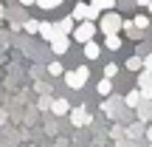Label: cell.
<instances>
[{
    "label": "cell",
    "instance_id": "1",
    "mask_svg": "<svg viewBox=\"0 0 152 147\" xmlns=\"http://www.w3.org/2000/svg\"><path fill=\"white\" fill-rule=\"evenodd\" d=\"M121 20H124V17L115 14L113 9H110L107 14H102V20H99V28H102V34H118V31H121Z\"/></svg>",
    "mask_w": 152,
    "mask_h": 147
},
{
    "label": "cell",
    "instance_id": "2",
    "mask_svg": "<svg viewBox=\"0 0 152 147\" xmlns=\"http://www.w3.org/2000/svg\"><path fill=\"white\" fill-rule=\"evenodd\" d=\"M71 17H73V20H79V23H82V20H90V23H96V20H99V11L93 9V6L87 3V0H79V3L73 6Z\"/></svg>",
    "mask_w": 152,
    "mask_h": 147
},
{
    "label": "cell",
    "instance_id": "3",
    "mask_svg": "<svg viewBox=\"0 0 152 147\" xmlns=\"http://www.w3.org/2000/svg\"><path fill=\"white\" fill-rule=\"evenodd\" d=\"M87 76H90V71H87V65H79V68H73V71H68L65 74V82H68V88H85V82H87Z\"/></svg>",
    "mask_w": 152,
    "mask_h": 147
},
{
    "label": "cell",
    "instance_id": "4",
    "mask_svg": "<svg viewBox=\"0 0 152 147\" xmlns=\"http://www.w3.org/2000/svg\"><path fill=\"white\" fill-rule=\"evenodd\" d=\"M93 34H96V23H90V20H82L79 26H73L71 37L76 40V43H87V40H93Z\"/></svg>",
    "mask_w": 152,
    "mask_h": 147
},
{
    "label": "cell",
    "instance_id": "5",
    "mask_svg": "<svg viewBox=\"0 0 152 147\" xmlns=\"http://www.w3.org/2000/svg\"><path fill=\"white\" fill-rule=\"evenodd\" d=\"M68 113H71V125H76V127L90 125V113H87V108H73V110H68Z\"/></svg>",
    "mask_w": 152,
    "mask_h": 147
},
{
    "label": "cell",
    "instance_id": "6",
    "mask_svg": "<svg viewBox=\"0 0 152 147\" xmlns=\"http://www.w3.org/2000/svg\"><path fill=\"white\" fill-rule=\"evenodd\" d=\"M68 45H71V37H65V34H56V37L51 40V51H54V54H65Z\"/></svg>",
    "mask_w": 152,
    "mask_h": 147
},
{
    "label": "cell",
    "instance_id": "7",
    "mask_svg": "<svg viewBox=\"0 0 152 147\" xmlns=\"http://www.w3.org/2000/svg\"><path fill=\"white\" fill-rule=\"evenodd\" d=\"M73 26H76V20H73V17H65V20H59V23H54V28H56V34H65V37H71V31H73Z\"/></svg>",
    "mask_w": 152,
    "mask_h": 147
},
{
    "label": "cell",
    "instance_id": "8",
    "mask_svg": "<svg viewBox=\"0 0 152 147\" xmlns=\"http://www.w3.org/2000/svg\"><path fill=\"white\" fill-rule=\"evenodd\" d=\"M37 34H39L42 40H48V43H51V40L56 37V28H54V23H39V26H37Z\"/></svg>",
    "mask_w": 152,
    "mask_h": 147
},
{
    "label": "cell",
    "instance_id": "9",
    "mask_svg": "<svg viewBox=\"0 0 152 147\" xmlns=\"http://www.w3.org/2000/svg\"><path fill=\"white\" fill-rule=\"evenodd\" d=\"M48 108H51V110H54V113H56V116H65V113H68V110H71V105H68V99H59V96H56V99H54V102H51V105H48Z\"/></svg>",
    "mask_w": 152,
    "mask_h": 147
},
{
    "label": "cell",
    "instance_id": "10",
    "mask_svg": "<svg viewBox=\"0 0 152 147\" xmlns=\"http://www.w3.org/2000/svg\"><path fill=\"white\" fill-rule=\"evenodd\" d=\"M135 108H138V119H141V122H147L152 116V102H149V99H141Z\"/></svg>",
    "mask_w": 152,
    "mask_h": 147
},
{
    "label": "cell",
    "instance_id": "11",
    "mask_svg": "<svg viewBox=\"0 0 152 147\" xmlns=\"http://www.w3.org/2000/svg\"><path fill=\"white\" fill-rule=\"evenodd\" d=\"M138 91H152V74L141 68V76H138Z\"/></svg>",
    "mask_w": 152,
    "mask_h": 147
},
{
    "label": "cell",
    "instance_id": "12",
    "mask_svg": "<svg viewBox=\"0 0 152 147\" xmlns=\"http://www.w3.org/2000/svg\"><path fill=\"white\" fill-rule=\"evenodd\" d=\"M82 45H85V57H87V60H96V57L102 54V48H99L93 40H87V43H82Z\"/></svg>",
    "mask_w": 152,
    "mask_h": 147
},
{
    "label": "cell",
    "instance_id": "13",
    "mask_svg": "<svg viewBox=\"0 0 152 147\" xmlns=\"http://www.w3.org/2000/svg\"><path fill=\"white\" fill-rule=\"evenodd\" d=\"M87 3H90L93 9L99 11V14H102V9H107V11H110V9H115V0H87Z\"/></svg>",
    "mask_w": 152,
    "mask_h": 147
},
{
    "label": "cell",
    "instance_id": "14",
    "mask_svg": "<svg viewBox=\"0 0 152 147\" xmlns=\"http://www.w3.org/2000/svg\"><path fill=\"white\" fill-rule=\"evenodd\" d=\"M104 45H107L110 51H118L121 48V37L118 34H104Z\"/></svg>",
    "mask_w": 152,
    "mask_h": 147
},
{
    "label": "cell",
    "instance_id": "15",
    "mask_svg": "<svg viewBox=\"0 0 152 147\" xmlns=\"http://www.w3.org/2000/svg\"><path fill=\"white\" fill-rule=\"evenodd\" d=\"M121 31H127L132 40H141V31H138V28L132 26V20H121Z\"/></svg>",
    "mask_w": 152,
    "mask_h": 147
},
{
    "label": "cell",
    "instance_id": "16",
    "mask_svg": "<svg viewBox=\"0 0 152 147\" xmlns=\"http://www.w3.org/2000/svg\"><path fill=\"white\" fill-rule=\"evenodd\" d=\"M138 102H141V91H138V88H135V91H130V93L124 96V105H127V108H135Z\"/></svg>",
    "mask_w": 152,
    "mask_h": 147
},
{
    "label": "cell",
    "instance_id": "17",
    "mask_svg": "<svg viewBox=\"0 0 152 147\" xmlns=\"http://www.w3.org/2000/svg\"><path fill=\"white\" fill-rule=\"evenodd\" d=\"M99 93H102V96H110V93H113V79H107V76H104L102 82H99V88H96Z\"/></svg>",
    "mask_w": 152,
    "mask_h": 147
},
{
    "label": "cell",
    "instance_id": "18",
    "mask_svg": "<svg viewBox=\"0 0 152 147\" xmlns=\"http://www.w3.org/2000/svg\"><path fill=\"white\" fill-rule=\"evenodd\" d=\"M132 26H135L138 31H144V28H149V17L147 14H138L135 20H132Z\"/></svg>",
    "mask_w": 152,
    "mask_h": 147
},
{
    "label": "cell",
    "instance_id": "19",
    "mask_svg": "<svg viewBox=\"0 0 152 147\" xmlns=\"http://www.w3.org/2000/svg\"><path fill=\"white\" fill-rule=\"evenodd\" d=\"M127 68H130V71H141V68H144V62H141V57H130V60H127Z\"/></svg>",
    "mask_w": 152,
    "mask_h": 147
},
{
    "label": "cell",
    "instance_id": "20",
    "mask_svg": "<svg viewBox=\"0 0 152 147\" xmlns=\"http://www.w3.org/2000/svg\"><path fill=\"white\" fill-rule=\"evenodd\" d=\"M48 74H51V76H62V74H65L62 62H51V65H48Z\"/></svg>",
    "mask_w": 152,
    "mask_h": 147
},
{
    "label": "cell",
    "instance_id": "21",
    "mask_svg": "<svg viewBox=\"0 0 152 147\" xmlns=\"http://www.w3.org/2000/svg\"><path fill=\"white\" fill-rule=\"evenodd\" d=\"M115 74H118V65H115V62H110V65L104 68V76H107V79H113Z\"/></svg>",
    "mask_w": 152,
    "mask_h": 147
},
{
    "label": "cell",
    "instance_id": "22",
    "mask_svg": "<svg viewBox=\"0 0 152 147\" xmlns=\"http://www.w3.org/2000/svg\"><path fill=\"white\" fill-rule=\"evenodd\" d=\"M141 62H144V71H149V74H152V54H144V57H141Z\"/></svg>",
    "mask_w": 152,
    "mask_h": 147
},
{
    "label": "cell",
    "instance_id": "23",
    "mask_svg": "<svg viewBox=\"0 0 152 147\" xmlns=\"http://www.w3.org/2000/svg\"><path fill=\"white\" fill-rule=\"evenodd\" d=\"M37 6H39V9H45V11L56 9V6H54V0H37Z\"/></svg>",
    "mask_w": 152,
    "mask_h": 147
},
{
    "label": "cell",
    "instance_id": "24",
    "mask_svg": "<svg viewBox=\"0 0 152 147\" xmlns=\"http://www.w3.org/2000/svg\"><path fill=\"white\" fill-rule=\"evenodd\" d=\"M37 26H39L37 20H28V23H26V31H31V34H37Z\"/></svg>",
    "mask_w": 152,
    "mask_h": 147
},
{
    "label": "cell",
    "instance_id": "25",
    "mask_svg": "<svg viewBox=\"0 0 152 147\" xmlns=\"http://www.w3.org/2000/svg\"><path fill=\"white\" fill-rule=\"evenodd\" d=\"M20 3H23V6H34L37 0H20Z\"/></svg>",
    "mask_w": 152,
    "mask_h": 147
},
{
    "label": "cell",
    "instance_id": "26",
    "mask_svg": "<svg viewBox=\"0 0 152 147\" xmlns=\"http://www.w3.org/2000/svg\"><path fill=\"white\" fill-rule=\"evenodd\" d=\"M135 3H138V6H147V3H149V0H135Z\"/></svg>",
    "mask_w": 152,
    "mask_h": 147
},
{
    "label": "cell",
    "instance_id": "27",
    "mask_svg": "<svg viewBox=\"0 0 152 147\" xmlns=\"http://www.w3.org/2000/svg\"><path fill=\"white\" fill-rule=\"evenodd\" d=\"M62 3H65V0H54V6H62Z\"/></svg>",
    "mask_w": 152,
    "mask_h": 147
},
{
    "label": "cell",
    "instance_id": "28",
    "mask_svg": "<svg viewBox=\"0 0 152 147\" xmlns=\"http://www.w3.org/2000/svg\"><path fill=\"white\" fill-rule=\"evenodd\" d=\"M147 9H149V14H152V0H149V3H147Z\"/></svg>",
    "mask_w": 152,
    "mask_h": 147
},
{
    "label": "cell",
    "instance_id": "29",
    "mask_svg": "<svg viewBox=\"0 0 152 147\" xmlns=\"http://www.w3.org/2000/svg\"><path fill=\"white\" fill-rule=\"evenodd\" d=\"M149 139H152V127H149Z\"/></svg>",
    "mask_w": 152,
    "mask_h": 147
},
{
    "label": "cell",
    "instance_id": "30",
    "mask_svg": "<svg viewBox=\"0 0 152 147\" xmlns=\"http://www.w3.org/2000/svg\"><path fill=\"white\" fill-rule=\"evenodd\" d=\"M149 119H152V116H149Z\"/></svg>",
    "mask_w": 152,
    "mask_h": 147
},
{
    "label": "cell",
    "instance_id": "31",
    "mask_svg": "<svg viewBox=\"0 0 152 147\" xmlns=\"http://www.w3.org/2000/svg\"><path fill=\"white\" fill-rule=\"evenodd\" d=\"M149 147H152V144H149Z\"/></svg>",
    "mask_w": 152,
    "mask_h": 147
}]
</instances>
